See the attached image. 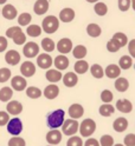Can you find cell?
I'll list each match as a JSON object with an SVG mask.
<instances>
[{
    "label": "cell",
    "mask_w": 135,
    "mask_h": 146,
    "mask_svg": "<svg viewBox=\"0 0 135 146\" xmlns=\"http://www.w3.org/2000/svg\"><path fill=\"white\" fill-rule=\"evenodd\" d=\"M63 83L66 87H74L78 83V78L76 76V73L74 72H68L63 77Z\"/></svg>",
    "instance_id": "obj_23"
},
{
    "label": "cell",
    "mask_w": 135,
    "mask_h": 146,
    "mask_svg": "<svg viewBox=\"0 0 135 146\" xmlns=\"http://www.w3.org/2000/svg\"><path fill=\"white\" fill-rule=\"evenodd\" d=\"M49 146H52V145H49Z\"/></svg>",
    "instance_id": "obj_58"
},
{
    "label": "cell",
    "mask_w": 135,
    "mask_h": 146,
    "mask_svg": "<svg viewBox=\"0 0 135 146\" xmlns=\"http://www.w3.org/2000/svg\"><path fill=\"white\" fill-rule=\"evenodd\" d=\"M7 112L12 114V115H18L19 113H21L23 111V105L19 103V102H15V100H12V102H10L7 104Z\"/></svg>",
    "instance_id": "obj_19"
},
{
    "label": "cell",
    "mask_w": 135,
    "mask_h": 146,
    "mask_svg": "<svg viewBox=\"0 0 135 146\" xmlns=\"http://www.w3.org/2000/svg\"><path fill=\"white\" fill-rule=\"evenodd\" d=\"M87 33L90 36H93V38H97V36L101 35L102 30H101V27L98 26L97 24H89L87 26Z\"/></svg>",
    "instance_id": "obj_27"
},
{
    "label": "cell",
    "mask_w": 135,
    "mask_h": 146,
    "mask_svg": "<svg viewBox=\"0 0 135 146\" xmlns=\"http://www.w3.org/2000/svg\"><path fill=\"white\" fill-rule=\"evenodd\" d=\"M13 96V91L11 87H3L0 90V100L1 102H8Z\"/></svg>",
    "instance_id": "obj_32"
},
{
    "label": "cell",
    "mask_w": 135,
    "mask_h": 146,
    "mask_svg": "<svg viewBox=\"0 0 135 146\" xmlns=\"http://www.w3.org/2000/svg\"><path fill=\"white\" fill-rule=\"evenodd\" d=\"M46 141L51 145H57L62 141V133L60 131H58L57 129L55 130H51L48 132L46 134Z\"/></svg>",
    "instance_id": "obj_13"
},
{
    "label": "cell",
    "mask_w": 135,
    "mask_h": 146,
    "mask_svg": "<svg viewBox=\"0 0 135 146\" xmlns=\"http://www.w3.org/2000/svg\"><path fill=\"white\" fill-rule=\"evenodd\" d=\"M78 130H79V124L76 119H73V118L66 119L62 127V131L65 135H74Z\"/></svg>",
    "instance_id": "obj_5"
},
{
    "label": "cell",
    "mask_w": 135,
    "mask_h": 146,
    "mask_svg": "<svg viewBox=\"0 0 135 146\" xmlns=\"http://www.w3.org/2000/svg\"><path fill=\"white\" fill-rule=\"evenodd\" d=\"M115 112V107L110 104H103L100 107V114L103 117H110Z\"/></svg>",
    "instance_id": "obj_33"
},
{
    "label": "cell",
    "mask_w": 135,
    "mask_h": 146,
    "mask_svg": "<svg viewBox=\"0 0 135 146\" xmlns=\"http://www.w3.org/2000/svg\"><path fill=\"white\" fill-rule=\"evenodd\" d=\"M64 117H65V112L64 110L62 108H58V110H55L48 114V118H46V124L50 129L55 130V129H58V127L63 126L64 124Z\"/></svg>",
    "instance_id": "obj_1"
},
{
    "label": "cell",
    "mask_w": 135,
    "mask_h": 146,
    "mask_svg": "<svg viewBox=\"0 0 135 146\" xmlns=\"http://www.w3.org/2000/svg\"><path fill=\"white\" fill-rule=\"evenodd\" d=\"M89 68V64L85 60H78L75 64V72L78 73V74H84V73L88 71Z\"/></svg>",
    "instance_id": "obj_30"
},
{
    "label": "cell",
    "mask_w": 135,
    "mask_h": 146,
    "mask_svg": "<svg viewBox=\"0 0 135 146\" xmlns=\"http://www.w3.org/2000/svg\"><path fill=\"white\" fill-rule=\"evenodd\" d=\"M23 52H24V56L25 57H28V58H34L39 53V46H38V44H36L33 41L26 42L24 48H23Z\"/></svg>",
    "instance_id": "obj_7"
},
{
    "label": "cell",
    "mask_w": 135,
    "mask_h": 146,
    "mask_svg": "<svg viewBox=\"0 0 135 146\" xmlns=\"http://www.w3.org/2000/svg\"><path fill=\"white\" fill-rule=\"evenodd\" d=\"M11 78V71L8 68H0V83H5Z\"/></svg>",
    "instance_id": "obj_44"
},
{
    "label": "cell",
    "mask_w": 135,
    "mask_h": 146,
    "mask_svg": "<svg viewBox=\"0 0 135 146\" xmlns=\"http://www.w3.org/2000/svg\"><path fill=\"white\" fill-rule=\"evenodd\" d=\"M1 14L4 15L5 19L7 20H13L17 18V14H18V11H17V8L11 5V4H7L4 6V8L1 10Z\"/></svg>",
    "instance_id": "obj_10"
},
{
    "label": "cell",
    "mask_w": 135,
    "mask_h": 146,
    "mask_svg": "<svg viewBox=\"0 0 135 146\" xmlns=\"http://www.w3.org/2000/svg\"><path fill=\"white\" fill-rule=\"evenodd\" d=\"M0 13H1V10H0Z\"/></svg>",
    "instance_id": "obj_56"
},
{
    "label": "cell",
    "mask_w": 135,
    "mask_h": 146,
    "mask_svg": "<svg viewBox=\"0 0 135 146\" xmlns=\"http://www.w3.org/2000/svg\"><path fill=\"white\" fill-rule=\"evenodd\" d=\"M113 127H114V130L116 132H123L127 130V127H128V120L126 119V118H118L114 124H113Z\"/></svg>",
    "instance_id": "obj_25"
},
{
    "label": "cell",
    "mask_w": 135,
    "mask_h": 146,
    "mask_svg": "<svg viewBox=\"0 0 135 146\" xmlns=\"http://www.w3.org/2000/svg\"><path fill=\"white\" fill-rule=\"evenodd\" d=\"M120 48H121V45L119 44L118 40H115L114 38H111L109 41L107 42V50L109 51V52H111V53L118 52Z\"/></svg>",
    "instance_id": "obj_38"
},
{
    "label": "cell",
    "mask_w": 135,
    "mask_h": 146,
    "mask_svg": "<svg viewBox=\"0 0 135 146\" xmlns=\"http://www.w3.org/2000/svg\"><path fill=\"white\" fill-rule=\"evenodd\" d=\"M128 52L130 53V57L135 58V39H132L128 42Z\"/></svg>",
    "instance_id": "obj_49"
},
{
    "label": "cell",
    "mask_w": 135,
    "mask_h": 146,
    "mask_svg": "<svg viewBox=\"0 0 135 146\" xmlns=\"http://www.w3.org/2000/svg\"><path fill=\"white\" fill-rule=\"evenodd\" d=\"M26 32H28V34L30 36H39L42 34V27L38 26V25H30L28 27V30H26Z\"/></svg>",
    "instance_id": "obj_37"
},
{
    "label": "cell",
    "mask_w": 135,
    "mask_h": 146,
    "mask_svg": "<svg viewBox=\"0 0 135 146\" xmlns=\"http://www.w3.org/2000/svg\"><path fill=\"white\" fill-rule=\"evenodd\" d=\"M55 66L59 71L66 70L69 67V59L65 54H60V56H57L55 58Z\"/></svg>",
    "instance_id": "obj_22"
},
{
    "label": "cell",
    "mask_w": 135,
    "mask_h": 146,
    "mask_svg": "<svg viewBox=\"0 0 135 146\" xmlns=\"http://www.w3.org/2000/svg\"><path fill=\"white\" fill-rule=\"evenodd\" d=\"M7 1V0H0V5H3V4H5Z\"/></svg>",
    "instance_id": "obj_54"
},
{
    "label": "cell",
    "mask_w": 135,
    "mask_h": 146,
    "mask_svg": "<svg viewBox=\"0 0 135 146\" xmlns=\"http://www.w3.org/2000/svg\"><path fill=\"white\" fill-rule=\"evenodd\" d=\"M116 108L122 113H130L133 110V104L128 99H120L116 103Z\"/></svg>",
    "instance_id": "obj_17"
},
{
    "label": "cell",
    "mask_w": 135,
    "mask_h": 146,
    "mask_svg": "<svg viewBox=\"0 0 135 146\" xmlns=\"http://www.w3.org/2000/svg\"><path fill=\"white\" fill-rule=\"evenodd\" d=\"M7 45H8V41L5 36H0V52H4L6 48H7Z\"/></svg>",
    "instance_id": "obj_50"
},
{
    "label": "cell",
    "mask_w": 135,
    "mask_h": 146,
    "mask_svg": "<svg viewBox=\"0 0 135 146\" xmlns=\"http://www.w3.org/2000/svg\"><path fill=\"white\" fill-rule=\"evenodd\" d=\"M58 94H59V87L56 84H51L44 90V96L48 99H55L58 97Z\"/></svg>",
    "instance_id": "obj_21"
},
{
    "label": "cell",
    "mask_w": 135,
    "mask_h": 146,
    "mask_svg": "<svg viewBox=\"0 0 135 146\" xmlns=\"http://www.w3.org/2000/svg\"><path fill=\"white\" fill-rule=\"evenodd\" d=\"M45 77H46L48 81H50L51 84H56L57 81H59L63 76H62V72H59V70H48L46 74H45Z\"/></svg>",
    "instance_id": "obj_24"
},
{
    "label": "cell",
    "mask_w": 135,
    "mask_h": 146,
    "mask_svg": "<svg viewBox=\"0 0 135 146\" xmlns=\"http://www.w3.org/2000/svg\"><path fill=\"white\" fill-rule=\"evenodd\" d=\"M57 50L59 53L62 54H66L69 52H71L73 50V41H71L69 38H63L57 42Z\"/></svg>",
    "instance_id": "obj_8"
},
{
    "label": "cell",
    "mask_w": 135,
    "mask_h": 146,
    "mask_svg": "<svg viewBox=\"0 0 135 146\" xmlns=\"http://www.w3.org/2000/svg\"><path fill=\"white\" fill-rule=\"evenodd\" d=\"M23 131V123L18 118H12L7 124V132L12 135H19Z\"/></svg>",
    "instance_id": "obj_6"
},
{
    "label": "cell",
    "mask_w": 135,
    "mask_h": 146,
    "mask_svg": "<svg viewBox=\"0 0 135 146\" xmlns=\"http://www.w3.org/2000/svg\"><path fill=\"white\" fill-rule=\"evenodd\" d=\"M101 146H114V138L109 134H104L100 139Z\"/></svg>",
    "instance_id": "obj_42"
},
{
    "label": "cell",
    "mask_w": 135,
    "mask_h": 146,
    "mask_svg": "<svg viewBox=\"0 0 135 146\" xmlns=\"http://www.w3.org/2000/svg\"><path fill=\"white\" fill-rule=\"evenodd\" d=\"M90 73H91V76L94 78H96V79H101L105 74L104 70L102 68L101 65H98V64H94V65L90 67Z\"/></svg>",
    "instance_id": "obj_28"
},
{
    "label": "cell",
    "mask_w": 135,
    "mask_h": 146,
    "mask_svg": "<svg viewBox=\"0 0 135 146\" xmlns=\"http://www.w3.org/2000/svg\"><path fill=\"white\" fill-rule=\"evenodd\" d=\"M87 1H88V3H91V4H93V3H97L98 0H87Z\"/></svg>",
    "instance_id": "obj_53"
},
{
    "label": "cell",
    "mask_w": 135,
    "mask_h": 146,
    "mask_svg": "<svg viewBox=\"0 0 135 146\" xmlns=\"http://www.w3.org/2000/svg\"><path fill=\"white\" fill-rule=\"evenodd\" d=\"M75 18V11L73 8H63L59 13V20L63 23H70L73 21Z\"/></svg>",
    "instance_id": "obj_18"
},
{
    "label": "cell",
    "mask_w": 135,
    "mask_h": 146,
    "mask_svg": "<svg viewBox=\"0 0 135 146\" xmlns=\"http://www.w3.org/2000/svg\"><path fill=\"white\" fill-rule=\"evenodd\" d=\"M10 113L8 112H5V111H0V126H4L6 124H8V121L11 120L10 115H8Z\"/></svg>",
    "instance_id": "obj_48"
},
{
    "label": "cell",
    "mask_w": 135,
    "mask_h": 146,
    "mask_svg": "<svg viewBox=\"0 0 135 146\" xmlns=\"http://www.w3.org/2000/svg\"><path fill=\"white\" fill-rule=\"evenodd\" d=\"M94 11L97 15H100V17H103L107 14L108 12V7L104 3H96L95 6H94Z\"/></svg>",
    "instance_id": "obj_36"
},
{
    "label": "cell",
    "mask_w": 135,
    "mask_h": 146,
    "mask_svg": "<svg viewBox=\"0 0 135 146\" xmlns=\"http://www.w3.org/2000/svg\"><path fill=\"white\" fill-rule=\"evenodd\" d=\"M49 10V1L48 0H37L36 4L33 5V11L36 14L43 15L48 12Z\"/></svg>",
    "instance_id": "obj_12"
},
{
    "label": "cell",
    "mask_w": 135,
    "mask_h": 146,
    "mask_svg": "<svg viewBox=\"0 0 135 146\" xmlns=\"http://www.w3.org/2000/svg\"><path fill=\"white\" fill-rule=\"evenodd\" d=\"M134 68H135V65H134Z\"/></svg>",
    "instance_id": "obj_57"
},
{
    "label": "cell",
    "mask_w": 135,
    "mask_h": 146,
    "mask_svg": "<svg viewBox=\"0 0 135 146\" xmlns=\"http://www.w3.org/2000/svg\"><path fill=\"white\" fill-rule=\"evenodd\" d=\"M105 76L110 79H118L121 74V67L119 65H115V64H111V65H108L107 68L104 70Z\"/></svg>",
    "instance_id": "obj_15"
},
{
    "label": "cell",
    "mask_w": 135,
    "mask_h": 146,
    "mask_svg": "<svg viewBox=\"0 0 135 146\" xmlns=\"http://www.w3.org/2000/svg\"><path fill=\"white\" fill-rule=\"evenodd\" d=\"M26 96L31 99H37L42 96V91L36 86H30V87L26 88Z\"/></svg>",
    "instance_id": "obj_34"
},
{
    "label": "cell",
    "mask_w": 135,
    "mask_h": 146,
    "mask_svg": "<svg viewBox=\"0 0 135 146\" xmlns=\"http://www.w3.org/2000/svg\"><path fill=\"white\" fill-rule=\"evenodd\" d=\"M6 36L7 38H12L14 44H17V45H23L26 41V35L24 34V32L21 31L19 26L10 27V29L6 31Z\"/></svg>",
    "instance_id": "obj_2"
},
{
    "label": "cell",
    "mask_w": 135,
    "mask_h": 146,
    "mask_svg": "<svg viewBox=\"0 0 135 146\" xmlns=\"http://www.w3.org/2000/svg\"><path fill=\"white\" fill-rule=\"evenodd\" d=\"M26 84H28L26 79L24 77H20V76H15L11 80L12 88L15 91H24L26 88Z\"/></svg>",
    "instance_id": "obj_14"
},
{
    "label": "cell",
    "mask_w": 135,
    "mask_h": 146,
    "mask_svg": "<svg viewBox=\"0 0 135 146\" xmlns=\"http://www.w3.org/2000/svg\"><path fill=\"white\" fill-rule=\"evenodd\" d=\"M42 47L45 52H52L55 50V41L50 38H44L42 40Z\"/></svg>",
    "instance_id": "obj_35"
},
{
    "label": "cell",
    "mask_w": 135,
    "mask_h": 146,
    "mask_svg": "<svg viewBox=\"0 0 135 146\" xmlns=\"http://www.w3.org/2000/svg\"><path fill=\"white\" fill-rule=\"evenodd\" d=\"M73 56L78 60L83 59L87 56V47L83 46V45H77V46L74 48V51H73Z\"/></svg>",
    "instance_id": "obj_31"
},
{
    "label": "cell",
    "mask_w": 135,
    "mask_h": 146,
    "mask_svg": "<svg viewBox=\"0 0 135 146\" xmlns=\"http://www.w3.org/2000/svg\"><path fill=\"white\" fill-rule=\"evenodd\" d=\"M5 60H6V62L10 64V65H17V64L20 61V54L18 51L10 50L5 54Z\"/></svg>",
    "instance_id": "obj_20"
},
{
    "label": "cell",
    "mask_w": 135,
    "mask_h": 146,
    "mask_svg": "<svg viewBox=\"0 0 135 146\" xmlns=\"http://www.w3.org/2000/svg\"><path fill=\"white\" fill-rule=\"evenodd\" d=\"M115 88L119 91V92H126L129 87V81L126 79V78H122V77H119L115 81Z\"/></svg>",
    "instance_id": "obj_26"
},
{
    "label": "cell",
    "mask_w": 135,
    "mask_h": 146,
    "mask_svg": "<svg viewBox=\"0 0 135 146\" xmlns=\"http://www.w3.org/2000/svg\"><path fill=\"white\" fill-rule=\"evenodd\" d=\"M32 20V17L30 13H21L19 17H18V24L20 26H26L29 25Z\"/></svg>",
    "instance_id": "obj_39"
},
{
    "label": "cell",
    "mask_w": 135,
    "mask_h": 146,
    "mask_svg": "<svg viewBox=\"0 0 135 146\" xmlns=\"http://www.w3.org/2000/svg\"><path fill=\"white\" fill-rule=\"evenodd\" d=\"M132 5V0H119V8L122 12H127Z\"/></svg>",
    "instance_id": "obj_46"
},
{
    "label": "cell",
    "mask_w": 135,
    "mask_h": 146,
    "mask_svg": "<svg viewBox=\"0 0 135 146\" xmlns=\"http://www.w3.org/2000/svg\"><path fill=\"white\" fill-rule=\"evenodd\" d=\"M123 143L126 146H135V134L129 133L123 138Z\"/></svg>",
    "instance_id": "obj_47"
},
{
    "label": "cell",
    "mask_w": 135,
    "mask_h": 146,
    "mask_svg": "<svg viewBox=\"0 0 135 146\" xmlns=\"http://www.w3.org/2000/svg\"><path fill=\"white\" fill-rule=\"evenodd\" d=\"M132 7H133V10L135 11V0H132Z\"/></svg>",
    "instance_id": "obj_52"
},
{
    "label": "cell",
    "mask_w": 135,
    "mask_h": 146,
    "mask_svg": "<svg viewBox=\"0 0 135 146\" xmlns=\"http://www.w3.org/2000/svg\"><path fill=\"white\" fill-rule=\"evenodd\" d=\"M96 131V123L93 119H84L79 125V132L83 137H90Z\"/></svg>",
    "instance_id": "obj_4"
},
{
    "label": "cell",
    "mask_w": 135,
    "mask_h": 146,
    "mask_svg": "<svg viewBox=\"0 0 135 146\" xmlns=\"http://www.w3.org/2000/svg\"><path fill=\"white\" fill-rule=\"evenodd\" d=\"M52 58L50 54H46V53H43V54H39L38 58H37V65L43 68V70H48L51 67L52 65Z\"/></svg>",
    "instance_id": "obj_9"
},
{
    "label": "cell",
    "mask_w": 135,
    "mask_h": 146,
    "mask_svg": "<svg viewBox=\"0 0 135 146\" xmlns=\"http://www.w3.org/2000/svg\"><path fill=\"white\" fill-rule=\"evenodd\" d=\"M114 146H126V145H122V144H116V145H114Z\"/></svg>",
    "instance_id": "obj_55"
},
{
    "label": "cell",
    "mask_w": 135,
    "mask_h": 146,
    "mask_svg": "<svg viewBox=\"0 0 135 146\" xmlns=\"http://www.w3.org/2000/svg\"><path fill=\"white\" fill-rule=\"evenodd\" d=\"M66 146H83V141L79 137H76V135H73L71 138L68 140L66 143Z\"/></svg>",
    "instance_id": "obj_45"
},
{
    "label": "cell",
    "mask_w": 135,
    "mask_h": 146,
    "mask_svg": "<svg viewBox=\"0 0 135 146\" xmlns=\"http://www.w3.org/2000/svg\"><path fill=\"white\" fill-rule=\"evenodd\" d=\"M20 72H21V74L26 78H30L32 77L34 73H36V66H34V64L31 62V61H25L21 64V66H20Z\"/></svg>",
    "instance_id": "obj_11"
},
{
    "label": "cell",
    "mask_w": 135,
    "mask_h": 146,
    "mask_svg": "<svg viewBox=\"0 0 135 146\" xmlns=\"http://www.w3.org/2000/svg\"><path fill=\"white\" fill-rule=\"evenodd\" d=\"M101 144L98 143L96 139H94V138H90V139H88L87 141H85V144H84V146H100Z\"/></svg>",
    "instance_id": "obj_51"
},
{
    "label": "cell",
    "mask_w": 135,
    "mask_h": 146,
    "mask_svg": "<svg viewBox=\"0 0 135 146\" xmlns=\"http://www.w3.org/2000/svg\"><path fill=\"white\" fill-rule=\"evenodd\" d=\"M26 143L23 138H19V137L14 135L13 138H11L8 140V146H25Z\"/></svg>",
    "instance_id": "obj_43"
},
{
    "label": "cell",
    "mask_w": 135,
    "mask_h": 146,
    "mask_svg": "<svg viewBox=\"0 0 135 146\" xmlns=\"http://www.w3.org/2000/svg\"><path fill=\"white\" fill-rule=\"evenodd\" d=\"M113 98H114V96H113V93H111V91H109V90L102 91V93H101V100H102L104 104L111 103V102H113Z\"/></svg>",
    "instance_id": "obj_41"
},
{
    "label": "cell",
    "mask_w": 135,
    "mask_h": 146,
    "mask_svg": "<svg viewBox=\"0 0 135 146\" xmlns=\"http://www.w3.org/2000/svg\"><path fill=\"white\" fill-rule=\"evenodd\" d=\"M83 114H84V108L82 105L73 104L69 107V115L73 118V119H78V118L83 117Z\"/></svg>",
    "instance_id": "obj_16"
},
{
    "label": "cell",
    "mask_w": 135,
    "mask_h": 146,
    "mask_svg": "<svg viewBox=\"0 0 135 146\" xmlns=\"http://www.w3.org/2000/svg\"><path fill=\"white\" fill-rule=\"evenodd\" d=\"M133 57L130 56H123L120 58L119 60V66L121 67V70H129L133 66Z\"/></svg>",
    "instance_id": "obj_29"
},
{
    "label": "cell",
    "mask_w": 135,
    "mask_h": 146,
    "mask_svg": "<svg viewBox=\"0 0 135 146\" xmlns=\"http://www.w3.org/2000/svg\"><path fill=\"white\" fill-rule=\"evenodd\" d=\"M113 38H114L115 40H118V41H119V44L121 45V47L126 46V45L128 44V38H127V35H126L124 33H122V32L115 33V34L113 35Z\"/></svg>",
    "instance_id": "obj_40"
},
{
    "label": "cell",
    "mask_w": 135,
    "mask_h": 146,
    "mask_svg": "<svg viewBox=\"0 0 135 146\" xmlns=\"http://www.w3.org/2000/svg\"><path fill=\"white\" fill-rule=\"evenodd\" d=\"M42 25H43V30H44L45 33L52 34V33H55L58 30L59 19L56 18L55 15H48V17H45V19L43 20Z\"/></svg>",
    "instance_id": "obj_3"
}]
</instances>
